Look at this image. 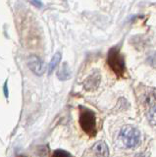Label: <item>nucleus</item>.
I'll use <instances>...</instances> for the list:
<instances>
[{
  "label": "nucleus",
  "instance_id": "obj_9",
  "mask_svg": "<svg viewBox=\"0 0 156 157\" xmlns=\"http://www.w3.org/2000/svg\"><path fill=\"white\" fill-rule=\"evenodd\" d=\"M148 120L152 125H156V106L150 109L148 113Z\"/></svg>",
  "mask_w": 156,
  "mask_h": 157
},
{
  "label": "nucleus",
  "instance_id": "obj_1",
  "mask_svg": "<svg viewBox=\"0 0 156 157\" xmlns=\"http://www.w3.org/2000/svg\"><path fill=\"white\" fill-rule=\"evenodd\" d=\"M80 125L82 131L89 136H94L96 135L95 114L89 108H80Z\"/></svg>",
  "mask_w": 156,
  "mask_h": 157
},
{
  "label": "nucleus",
  "instance_id": "obj_8",
  "mask_svg": "<svg viewBox=\"0 0 156 157\" xmlns=\"http://www.w3.org/2000/svg\"><path fill=\"white\" fill-rule=\"evenodd\" d=\"M60 60H61V53L60 52L55 53L54 55H53L52 59H51L49 65H48V74H49V75L53 72V70L56 68V66L58 65V63L60 62Z\"/></svg>",
  "mask_w": 156,
  "mask_h": 157
},
{
  "label": "nucleus",
  "instance_id": "obj_6",
  "mask_svg": "<svg viewBox=\"0 0 156 157\" xmlns=\"http://www.w3.org/2000/svg\"><path fill=\"white\" fill-rule=\"evenodd\" d=\"M93 152L96 157H108L109 156V149L108 146L104 141L96 142L93 146Z\"/></svg>",
  "mask_w": 156,
  "mask_h": 157
},
{
  "label": "nucleus",
  "instance_id": "obj_3",
  "mask_svg": "<svg viewBox=\"0 0 156 157\" xmlns=\"http://www.w3.org/2000/svg\"><path fill=\"white\" fill-rule=\"evenodd\" d=\"M120 139L126 147L133 148V147H135L139 144L140 134L138 131V129L128 125L122 128V130L120 132Z\"/></svg>",
  "mask_w": 156,
  "mask_h": 157
},
{
  "label": "nucleus",
  "instance_id": "obj_12",
  "mask_svg": "<svg viewBox=\"0 0 156 157\" xmlns=\"http://www.w3.org/2000/svg\"><path fill=\"white\" fill-rule=\"evenodd\" d=\"M32 4L35 5L37 8H41L42 7V3L40 2V0H32Z\"/></svg>",
  "mask_w": 156,
  "mask_h": 157
},
{
  "label": "nucleus",
  "instance_id": "obj_2",
  "mask_svg": "<svg viewBox=\"0 0 156 157\" xmlns=\"http://www.w3.org/2000/svg\"><path fill=\"white\" fill-rule=\"evenodd\" d=\"M107 64L118 77H123L125 74V61L121 55L118 47L111 48L107 56Z\"/></svg>",
  "mask_w": 156,
  "mask_h": 157
},
{
  "label": "nucleus",
  "instance_id": "obj_7",
  "mask_svg": "<svg viewBox=\"0 0 156 157\" xmlns=\"http://www.w3.org/2000/svg\"><path fill=\"white\" fill-rule=\"evenodd\" d=\"M57 77L60 81H66L71 78V71L67 63H63L61 65L59 71L57 73Z\"/></svg>",
  "mask_w": 156,
  "mask_h": 157
},
{
  "label": "nucleus",
  "instance_id": "obj_10",
  "mask_svg": "<svg viewBox=\"0 0 156 157\" xmlns=\"http://www.w3.org/2000/svg\"><path fill=\"white\" fill-rule=\"evenodd\" d=\"M52 157H72L69 152H67L65 150H61V149H57L53 152Z\"/></svg>",
  "mask_w": 156,
  "mask_h": 157
},
{
  "label": "nucleus",
  "instance_id": "obj_11",
  "mask_svg": "<svg viewBox=\"0 0 156 157\" xmlns=\"http://www.w3.org/2000/svg\"><path fill=\"white\" fill-rule=\"evenodd\" d=\"M147 63L150 66L152 67H156V51L152 52L151 54H149L147 57Z\"/></svg>",
  "mask_w": 156,
  "mask_h": 157
},
{
  "label": "nucleus",
  "instance_id": "obj_13",
  "mask_svg": "<svg viewBox=\"0 0 156 157\" xmlns=\"http://www.w3.org/2000/svg\"><path fill=\"white\" fill-rule=\"evenodd\" d=\"M4 93H5V96L8 97V87H7V82H5V85H4Z\"/></svg>",
  "mask_w": 156,
  "mask_h": 157
},
{
  "label": "nucleus",
  "instance_id": "obj_4",
  "mask_svg": "<svg viewBox=\"0 0 156 157\" xmlns=\"http://www.w3.org/2000/svg\"><path fill=\"white\" fill-rule=\"evenodd\" d=\"M28 65L29 68L32 71L33 74H36L37 76H41L44 73V64L40 60V58L36 55H32L28 60Z\"/></svg>",
  "mask_w": 156,
  "mask_h": 157
},
{
  "label": "nucleus",
  "instance_id": "obj_5",
  "mask_svg": "<svg viewBox=\"0 0 156 157\" xmlns=\"http://www.w3.org/2000/svg\"><path fill=\"white\" fill-rule=\"evenodd\" d=\"M100 80H101L100 74L98 72H94L85 81L84 86L86 90H94L98 87Z\"/></svg>",
  "mask_w": 156,
  "mask_h": 157
}]
</instances>
